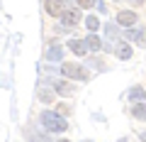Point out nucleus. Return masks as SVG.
I'll use <instances>...</instances> for the list:
<instances>
[{
  "instance_id": "nucleus-1",
  "label": "nucleus",
  "mask_w": 146,
  "mask_h": 142,
  "mask_svg": "<svg viewBox=\"0 0 146 142\" xmlns=\"http://www.w3.org/2000/svg\"><path fill=\"white\" fill-rule=\"evenodd\" d=\"M42 125L46 127L49 132H63V130H68V122L63 120V115H58V113H54V110H44L42 113Z\"/></svg>"
},
{
  "instance_id": "nucleus-2",
  "label": "nucleus",
  "mask_w": 146,
  "mask_h": 142,
  "mask_svg": "<svg viewBox=\"0 0 146 142\" xmlns=\"http://www.w3.org/2000/svg\"><path fill=\"white\" fill-rule=\"evenodd\" d=\"M61 74L66 76V79H73V81H76V79H78V81H88V76H90L83 66L71 64V61H63V64H61Z\"/></svg>"
},
{
  "instance_id": "nucleus-3",
  "label": "nucleus",
  "mask_w": 146,
  "mask_h": 142,
  "mask_svg": "<svg viewBox=\"0 0 146 142\" xmlns=\"http://www.w3.org/2000/svg\"><path fill=\"white\" fill-rule=\"evenodd\" d=\"M136 20H139V12H134V10H119L117 12V25H122V27L136 25Z\"/></svg>"
},
{
  "instance_id": "nucleus-4",
  "label": "nucleus",
  "mask_w": 146,
  "mask_h": 142,
  "mask_svg": "<svg viewBox=\"0 0 146 142\" xmlns=\"http://www.w3.org/2000/svg\"><path fill=\"white\" fill-rule=\"evenodd\" d=\"M44 7H46V12H49L51 17H61L63 12H66L63 0H46V3H44Z\"/></svg>"
},
{
  "instance_id": "nucleus-5",
  "label": "nucleus",
  "mask_w": 146,
  "mask_h": 142,
  "mask_svg": "<svg viewBox=\"0 0 146 142\" xmlns=\"http://www.w3.org/2000/svg\"><path fill=\"white\" fill-rule=\"evenodd\" d=\"M127 39L136 42L139 47H146V27H136V30H129V32H127Z\"/></svg>"
},
{
  "instance_id": "nucleus-6",
  "label": "nucleus",
  "mask_w": 146,
  "mask_h": 142,
  "mask_svg": "<svg viewBox=\"0 0 146 142\" xmlns=\"http://www.w3.org/2000/svg\"><path fill=\"white\" fill-rule=\"evenodd\" d=\"M80 17H83V15H80L78 10H66V12L61 15V22H63L66 27H73V25H78V22H80Z\"/></svg>"
},
{
  "instance_id": "nucleus-7",
  "label": "nucleus",
  "mask_w": 146,
  "mask_h": 142,
  "mask_svg": "<svg viewBox=\"0 0 146 142\" xmlns=\"http://www.w3.org/2000/svg\"><path fill=\"white\" fill-rule=\"evenodd\" d=\"M68 49H71L76 57H85V54H88V44L80 42V39H71V42H68Z\"/></svg>"
},
{
  "instance_id": "nucleus-8",
  "label": "nucleus",
  "mask_w": 146,
  "mask_h": 142,
  "mask_svg": "<svg viewBox=\"0 0 146 142\" xmlns=\"http://www.w3.org/2000/svg\"><path fill=\"white\" fill-rule=\"evenodd\" d=\"M85 44H88L90 52H100V49H102V39H100L95 32H90L88 37H85Z\"/></svg>"
},
{
  "instance_id": "nucleus-9",
  "label": "nucleus",
  "mask_w": 146,
  "mask_h": 142,
  "mask_svg": "<svg viewBox=\"0 0 146 142\" xmlns=\"http://www.w3.org/2000/svg\"><path fill=\"white\" fill-rule=\"evenodd\" d=\"M56 93L63 96V98H71V96L76 93V88H73L71 83H66V81H56Z\"/></svg>"
},
{
  "instance_id": "nucleus-10",
  "label": "nucleus",
  "mask_w": 146,
  "mask_h": 142,
  "mask_svg": "<svg viewBox=\"0 0 146 142\" xmlns=\"http://www.w3.org/2000/svg\"><path fill=\"white\" fill-rule=\"evenodd\" d=\"M61 57H63L61 44H51V47H49V52H46V59H49V61H58Z\"/></svg>"
},
{
  "instance_id": "nucleus-11",
  "label": "nucleus",
  "mask_w": 146,
  "mask_h": 142,
  "mask_svg": "<svg viewBox=\"0 0 146 142\" xmlns=\"http://www.w3.org/2000/svg\"><path fill=\"white\" fill-rule=\"evenodd\" d=\"M131 115H134L136 120H146V103H136L134 108H131Z\"/></svg>"
},
{
  "instance_id": "nucleus-12",
  "label": "nucleus",
  "mask_w": 146,
  "mask_h": 142,
  "mask_svg": "<svg viewBox=\"0 0 146 142\" xmlns=\"http://www.w3.org/2000/svg\"><path fill=\"white\" fill-rule=\"evenodd\" d=\"M129 98L131 100H146V91L141 88V86H134V88L129 91Z\"/></svg>"
},
{
  "instance_id": "nucleus-13",
  "label": "nucleus",
  "mask_w": 146,
  "mask_h": 142,
  "mask_svg": "<svg viewBox=\"0 0 146 142\" xmlns=\"http://www.w3.org/2000/svg\"><path fill=\"white\" fill-rule=\"evenodd\" d=\"M117 57L119 59H129L131 57V47L129 44H119V47H117Z\"/></svg>"
},
{
  "instance_id": "nucleus-14",
  "label": "nucleus",
  "mask_w": 146,
  "mask_h": 142,
  "mask_svg": "<svg viewBox=\"0 0 146 142\" xmlns=\"http://www.w3.org/2000/svg\"><path fill=\"white\" fill-rule=\"evenodd\" d=\"M85 27H88L90 32H95V30H100V20H98V17H95V15H90L88 20H85Z\"/></svg>"
},
{
  "instance_id": "nucleus-15",
  "label": "nucleus",
  "mask_w": 146,
  "mask_h": 142,
  "mask_svg": "<svg viewBox=\"0 0 146 142\" xmlns=\"http://www.w3.org/2000/svg\"><path fill=\"white\" fill-rule=\"evenodd\" d=\"M39 100H42V103H51L54 93H51V91H39Z\"/></svg>"
},
{
  "instance_id": "nucleus-16",
  "label": "nucleus",
  "mask_w": 146,
  "mask_h": 142,
  "mask_svg": "<svg viewBox=\"0 0 146 142\" xmlns=\"http://www.w3.org/2000/svg\"><path fill=\"white\" fill-rule=\"evenodd\" d=\"M98 0H78V7H83V10H88V7H93Z\"/></svg>"
},
{
  "instance_id": "nucleus-17",
  "label": "nucleus",
  "mask_w": 146,
  "mask_h": 142,
  "mask_svg": "<svg viewBox=\"0 0 146 142\" xmlns=\"http://www.w3.org/2000/svg\"><path fill=\"white\" fill-rule=\"evenodd\" d=\"M139 137H141V140L146 142V130H141V132H139Z\"/></svg>"
},
{
  "instance_id": "nucleus-18",
  "label": "nucleus",
  "mask_w": 146,
  "mask_h": 142,
  "mask_svg": "<svg viewBox=\"0 0 146 142\" xmlns=\"http://www.w3.org/2000/svg\"><path fill=\"white\" fill-rule=\"evenodd\" d=\"M61 142H68V140H61Z\"/></svg>"
}]
</instances>
